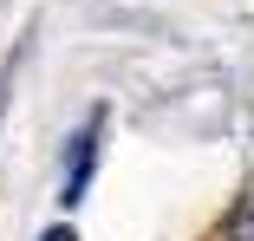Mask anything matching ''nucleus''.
Segmentation results:
<instances>
[{"label": "nucleus", "instance_id": "3", "mask_svg": "<svg viewBox=\"0 0 254 241\" xmlns=\"http://www.w3.org/2000/svg\"><path fill=\"white\" fill-rule=\"evenodd\" d=\"M39 241H78V235H72V228H46Z\"/></svg>", "mask_w": 254, "mask_h": 241}, {"label": "nucleus", "instance_id": "1", "mask_svg": "<svg viewBox=\"0 0 254 241\" xmlns=\"http://www.w3.org/2000/svg\"><path fill=\"white\" fill-rule=\"evenodd\" d=\"M98 124H105V118H98L91 111V124L78 130V143H72V163H65V189H59V202L72 209L78 196H85V189H91V170H98Z\"/></svg>", "mask_w": 254, "mask_h": 241}, {"label": "nucleus", "instance_id": "2", "mask_svg": "<svg viewBox=\"0 0 254 241\" xmlns=\"http://www.w3.org/2000/svg\"><path fill=\"white\" fill-rule=\"evenodd\" d=\"M235 241H254V209H248V215L235 222Z\"/></svg>", "mask_w": 254, "mask_h": 241}]
</instances>
